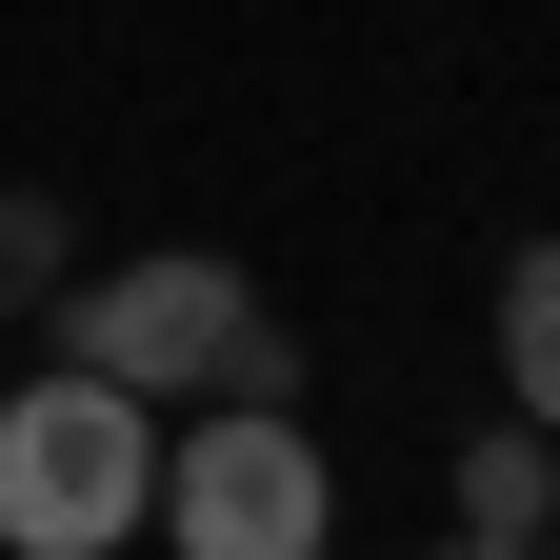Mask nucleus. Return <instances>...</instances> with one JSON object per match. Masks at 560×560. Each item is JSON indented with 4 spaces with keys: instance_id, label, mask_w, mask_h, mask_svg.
Segmentation results:
<instances>
[{
    "instance_id": "f257e3e1",
    "label": "nucleus",
    "mask_w": 560,
    "mask_h": 560,
    "mask_svg": "<svg viewBox=\"0 0 560 560\" xmlns=\"http://www.w3.org/2000/svg\"><path fill=\"white\" fill-rule=\"evenodd\" d=\"M60 361L81 381H120V400H301V340H280V301L241 260H200V241H161V260H81L60 280Z\"/></svg>"
},
{
    "instance_id": "f03ea898",
    "label": "nucleus",
    "mask_w": 560,
    "mask_h": 560,
    "mask_svg": "<svg viewBox=\"0 0 560 560\" xmlns=\"http://www.w3.org/2000/svg\"><path fill=\"white\" fill-rule=\"evenodd\" d=\"M140 501H161V400H120L81 361L0 400V560H120Z\"/></svg>"
},
{
    "instance_id": "7ed1b4c3",
    "label": "nucleus",
    "mask_w": 560,
    "mask_h": 560,
    "mask_svg": "<svg viewBox=\"0 0 560 560\" xmlns=\"http://www.w3.org/2000/svg\"><path fill=\"white\" fill-rule=\"evenodd\" d=\"M140 540H161V560H320V540H340L320 420H280V400H180V420H161V501H140Z\"/></svg>"
},
{
    "instance_id": "20e7f679",
    "label": "nucleus",
    "mask_w": 560,
    "mask_h": 560,
    "mask_svg": "<svg viewBox=\"0 0 560 560\" xmlns=\"http://www.w3.org/2000/svg\"><path fill=\"white\" fill-rule=\"evenodd\" d=\"M540 501H560V441L540 420H480L460 441V540H540Z\"/></svg>"
},
{
    "instance_id": "39448f33",
    "label": "nucleus",
    "mask_w": 560,
    "mask_h": 560,
    "mask_svg": "<svg viewBox=\"0 0 560 560\" xmlns=\"http://www.w3.org/2000/svg\"><path fill=\"white\" fill-rule=\"evenodd\" d=\"M501 400L560 441V241H521V260H501Z\"/></svg>"
},
{
    "instance_id": "423d86ee",
    "label": "nucleus",
    "mask_w": 560,
    "mask_h": 560,
    "mask_svg": "<svg viewBox=\"0 0 560 560\" xmlns=\"http://www.w3.org/2000/svg\"><path fill=\"white\" fill-rule=\"evenodd\" d=\"M60 280H81L60 260V200H0V301H60Z\"/></svg>"
},
{
    "instance_id": "0eeeda50",
    "label": "nucleus",
    "mask_w": 560,
    "mask_h": 560,
    "mask_svg": "<svg viewBox=\"0 0 560 560\" xmlns=\"http://www.w3.org/2000/svg\"><path fill=\"white\" fill-rule=\"evenodd\" d=\"M420 560H540V540H420Z\"/></svg>"
},
{
    "instance_id": "6e6552de",
    "label": "nucleus",
    "mask_w": 560,
    "mask_h": 560,
    "mask_svg": "<svg viewBox=\"0 0 560 560\" xmlns=\"http://www.w3.org/2000/svg\"><path fill=\"white\" fill-rule=\"evenodd\" d=\"M540 560H560V501H540Z\"/></svg>"
}]
</instances>
